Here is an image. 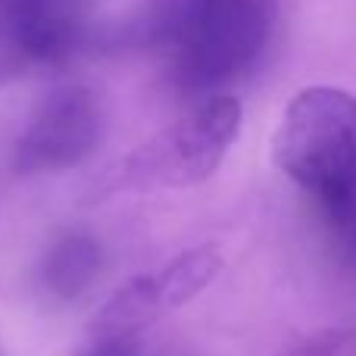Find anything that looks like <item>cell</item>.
<instances>
[{
	"label": "cell",
	"mask_w": 356,
	"mask_h": 356,
	"mask_svg": "<svg viewBox=\"0 0 356 356\" xmlns=\"http://www.w3.org/2000/svg\"><path fill=\"white\" fill-rule=\"evenodd\" d=\"M104 138V106L85 85H66L50 91L22 129L13 150L19 175L63 172L97 150Z\"/></svg>",
	"instance_id": "5"
},
{
	"label": "cell",
	"mask_w": 356,
	"mask_h": 356,
	"mask_svg": "<svg viewBox=\"0 0 356 356\" xmlns=\"http://www.w3.org/2000/svg\"><path fill=\"white\" fill-rule=\"evenodd\" d=\"M163 297L156 288L154 272L147 275H135L110 294V300L100 307L94 316L91 338L94 341H119V338H135L141 328H147L156 316L163 313Z\"/></svg>",
	"instance_id": "7"
},
{
	"label": "cell",
	"mask_w": 356,
	"mask_h": 356,
	"mask_svg": "<svg viewBox=\"0 0 356 356\" xmlns=\"http://www.w3.org/2000/svg\"><path fill=\"white\" fill-rule=\"evenodd\" d=\"M88 16L91 0H0V85L75 56Z\"/></svg>",
	"instance_id": "4"
},
{
	"label": "cell",
	"mask_w": 356,
	"mask_h": 356,
	"mask_svg": "<svg viewBox=\"0 0 356 356\" xmlns=\"http://www.w3.org/2000/svg\"><path fill=\"white\" fill-rule=\"evenodd\" d=\"M222 269V253L213 244H200L178 253L172 263H166L160 272H154L156 288H160L163 307L175 309L181 303L194 300Z\"/></svg>",
	"instance_id": "8"
},
{
	"label": "cell",
	"mask_w": 356,
	"mask_h": 356,
	"mask_svg": "<svg viewBox=\"0 0 356 356\" xmlns=\"http://www.w3.org/2000/svg\"><path fill=\"white\" fill-rule=\"evenodd\" d=\"M278 356H356V328H325Z\"/></svg>",
	"instance_id": "9"
},
{
	"label": "cell",
	"mask_w": 356,
	"mask_h": 356,
	"mask_svg": "<svg viewBox=\"0 0 356 356\" xmlns=\"http://www.w3.org/2000/svg\"><path fill=\"white\" fill-rule=\"evenodd\" d=\"M241 100L232 94H209L194 100L172 125L131 150L110 175L104 191H156L191 188L207 181L222 166L241 135Z\"/></svg>",
	"instance_id": "3"
},
{
	"label": "cell",
	"mask_w": 356,
	"mask_h": 356,
	"mask_svg": "<svg viewBox=\"0 0 356 356\" xmlns=\"http://www.w3.org/2000/svg\"><path fill=\"white\" fill-rule=\"evenodd\" d=\"M85 356H144L138 350L135 338H119V341H94V347Z\"/></svg>",
	"instance_id": "10"
},
{
	"label": "cell",
	"mask_w": 356,
	"mask_h": 356,
	"mask_svg": "<svg viewBox=\"0 0 356 356\" xmlns=\"http://www.w3.org/2000/svg\"><path fill=\"white\" fill-rule=\"evenodd\" d=\"M275 0H150L141 41L163 60L178 91L225 94L244 79L275 35Z\"/></svg>",
	"instance_id": "1"
},
{
	"label": "cell",
	"mask_w": 356,
	"mask_h": 356,
	"mask_svg": "<svg viewBox=\"0 0 356 356\" xmlns=\"http://www.w3.org/2000/svg\"><path fill=\"white\" fill-rule=\"evenodd\" d=\"M100 263H104V250L100 244L85 232H69L56 238L47 247L41 259V288L50 300H79L94 278L100 275Z\"/></svg>",
	"instance_id": "6"
},
{
	"label": "cell",
	"mask_w": 356,
	"mask_h": 356,
	"mask_svg": "<svg viewBox=\"0 0 356 356\" xmlns=\"http://www.w3.org/2000/svg\"><path fill=\"white\" fill-rule=\"evenodd\" d=\"M278 169L316 200L319 213L356 203V97L344 88H303L272 138Z\"/></svg>",
	"instance_id": "2"
}]
</instances>
